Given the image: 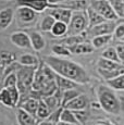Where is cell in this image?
I'll list each match as a JSON object with an SVG mask.
<instances>
[{
    "mask_svg": "<svg viewBox=\"0 0 124 125\" xmlns=\"http://www.w3.org/2000/svg\"><path fill=\"white\" fill-rule=\"evenodd\" d=\"M115 50L118 52V57L120 59V62L124 64V42H120L115 46Z\"/></svg>",
    "mask_w": 124,
    "mask_h": 125,
    "instance_id": "cell-40",
    "label": "cell"
},
{
    "mask_svg": "<svg viewBox=\"0 0 124 125\" xmlns=\"http://www.w3.org/2000/svg\"><path fill=\"white\" fill-rule=\"evenodd\" d=\"M37 125H58V124L53 123V122H50V121H48V120H44V121L38 122Z\"/></svg>",
    "mask_w": 124,
    "mask_h": 125,
    "instance_id": "cell-41",
    "label": "cell"
},
{
    "mask_svg": "<svg viewBox=\"0 0 124 125\" xmlns=\"http://www.w3.org/2000/svg\"><path fill=\"white\" fill-rule=\"evenodd\" d=\"M60 122H65V123H71V124H75V125H81L80 122L77 121L75 114L73 111L69 109H64L62 110L61 117H60Z\"/></svg>",
    "mask_w": 124,
    "mask_h": 125,
    "instance_id": "cell-29",
    "label": "cell"
},
{
    "mask_svg": "<svg viewBox=\"0 0 124 125\" xmlns=\"http://www.w3.org/2000/svg\"><path fill=\"white\" fill-rule=\"evenodd\" d=\"M0 103L7 108H14L16 107L13 101V98L11 96V93L9 91L8 88L2 87L0 89Z\"/></svg>",
    "mask_w": 124,
    "mask_h": 125,
    "instance_id": "cell-24",
    "label": "cell"
},
{
    "mask_svg": "<svg viewBox=\"0 0 124 125\" xmlns=\"http://www.w3.org/2000/svg\"><path fill=\"white\" fill-rule=\"evenodd\" d=\"M76 116V119H77V121L80 122V124H84L85 122L88 120V117H89V113L86 111V110H80V111H73Z\"/></svg>",
    "mask_w": 124,
    "mask_h": 125,
    "instance_id": "cell-38",
    "label": "cell"
},
{
    "mask_svg": "<svg viewBox=\"0 0 124 125\" xmlns=\"http://www.w3.org/2000/svg\"><path fill=\"white\" fill-rule=\"evenodd\" d=\"M51 112L48 109V107L46 105V103L41 100H39V105H38V110H37V115L36 117L40 121H44V120H47L50 116Z\"/></svg>",
    "mask_w": 124,
    "mask_h": 125,
    "instance_id": "cell-31",
    "label": "cell"
},
{
    "mask_svg": "<svg viewBox=\"0 0 124 125\" xmlns=\"http://www.w3.org/2000/svg\"><path fill=\"white\" fill-rule=\"evenodd\" d=\"M106 85L109 86V87L113 90L124 91V74L120 75L119 77L114 78V80L106 82Z\"/></svg>",
    "mask_w": 124,
    "mask_h": 125,
    "instance_id": "cell-30",
    "label": "cell"
},
{
    "mask_svg": "<svg viewBox=\"0 0 124 125\" xmlns=\"http://www.w3.org/2000/svg\"><path fill=\"white\" fill-rule=\"evenodd\" d=\"M42 61L49 66L57 75L74 82L77 85H85L90 82V76L81 64L69 59L56 56H45Z\"/></svg>",
    "mask_w": 124,
    "mask_h": 125,
    "instance_id": "cell-1",
    "label": "cell"
},
{
    "mask_svg": "<svg viewBox=\"0 0 124 125\" xmlns=\"http://www.w3.org/2000/svg\"><path fill=\"white\" fill-rule=\"evenodd\" d=\"M38 13L33 11L32 9L24 6H18L15 11V19L18 22L19 27L28 28L34 25L37 21Z\"/></svg>",
    "mask_w": 124,
    "mask_h": 125,
    "instance_id": "cell-5",
    "label": "cell"
},
{
    "mask_svg": "<svg viewBox=\"0 0 124 125\" xmlns=\"http://www.w3.org/2000/svg\"><path fill=\"white\" fill-rule=\"evenodd\" d=\"M66 36L82 35L88 30V19L86 12H73L72 19L69 23Z\"/></svg>",
    "mask_w": 124,
    "mask_h": 125,
    "instance_id": "cell-4",
    "label": "cell"
},
{
    "mask_svg": "<svg viewBox=\"0 0 124 125\" xmlns=\"http://www.w3.org/2000/svg\"><path fill=\"white\" fill-rule=\"evenodd\" d=\"M97 72L102 78L106 82L114 80V78L119 77L120 75L124 74V66L118 69V70H112V71H106V70H101V69H97Z\"/></svg>",
    "mask_w": 124,
    "mask_h": 125,
    "instance_id": "cell-23",
    "label": "cell"
},
{
    "mask_svg": "<svg viewBox=\"0 0 124 125\" xmlns=\"http://www.w3.org/2000/svg\"><path fill=\"white\" fill-rule=\"evenodd\" d=\"M72 14L73 12L71 10H68V9L64 8H59V7L49 10V15H51L57 22L65 23L68 25L70 23L71 19H72Z\"/></svg>",
    "mask_w": 124,
    "mask_h": 125,
    "instance_id": "cell-11",
    "label": "cell"
},
{
    "mask_svg": "<svg viewBox=\"0 0 124 125\" xmlns=\"http://www.w3.org/2000/svg\"><path fill=\"white\" fill-rule=\"evenodd\" d=\"M31 38V44H32V48L35 51H41L46 47V40H45L44 36L40 34L37 31H33V32L28 33Z\"/></svg>",
    "mask_w": 124,
    "mask_h": 125,
    "instance_id": "cell-14",
    "label": "cell"
},
{
    "mask_svg": "<svg viewBox=\"0 0 124 125\" xmlns=\"http://www.w3.org/2000/svg\"><path fill=\"white\" fill-rule=\"evenodd\" d=\"M16 120L19 125H37L38 123L36 117L27 113L22 108H19L16 110Z\"/></svg>",
    "mask_w": 124,
    "mask_h": 125,
    "instance_id": "cell-16",
    "label": "cell"
},
{
    "mask_svg": "<svg viewBox=\"0 0 124 125\" xmlns=\"http://www.w3.org/2000/svg\"><path fill=\"white\" fill-rule=\"evenodd\" d=\"M101 58L107 59V60H110V61H113V62L121 63L120 59H119V57H118V52H116V50H115V47H108V48H106V49L102 51Z\"/></svg>",
    "mask_w": 124,
    "mask_h": 125,
    "instance_id": "cell-33",
    "label": "cell"
},
{
    "mask_svg": "<svg viewBox=\"0 0 124 125\" xmlns=\"http://www.w3.org/2000/svg\"><path fill=\"white\" fill-rule=\"evenodd\" d=\"M15 86H18V76H16V72H12L3 80V87L9 88Z\"/></svg>",
    "mask_w": 124,
    "mask_h": 125,
    "instance_id": "cell-36",
    "label": "cell"
},
{
    "mask_svg": "<svg viewBox=\"0 0 124 125\" xmlns=\"http://www.w3.org/2000/svg\"><path fill=\"white\" fill-rule=\"evenodd\" d=\"M96 96L98 103L102 110L113 115L120 114L122 110L121 101L113 89L107 85H99L96 88Z\"/></svg>",
    "mask_w": 124,
    "mask_h": 125,
    "instance_id": "cell-2",
    "label": "cell"
},
{
    "mask_svg": "<svg viewBox=\"0 0 124 125\" xmlns=\"http://www.w3.org/2000/svg\"><path fill=\"white\" fill-rule=\"evenodd\" d=\"M36 68H26L22 66L16 71V76H18V89L21 94V101L24 102L28 98H31V94L33 91V83H34L35 73H36ZM19 104V105H20Z\"/></svg>",
    "mask_w": 124,
    "mask_h": 125,
    "instance_id": "cell-3",
    "label": "cell"
},
{
    "mask_svg": "<svg viewBox=\"0 0 124 125\" xmlns=\"http://www.w3.org/2000/svg\"><path fill=\"white\" fill-rule=\"evenodd\" d=\"M56 22L57 21L54 20L51 15L48 14V15H45L44 18H42V20L40 21L38 27H39V30L41 31V32H51L52 27H53Z\"/></svg>",
    "mask_w": 124,
    "mask_h": 125,
    "instance_id": "cell-28",
    "label": "cell"
},
{
    "mask_svg": "<svg viewBox=\"0 0 124 125\" xmlns=\"http://www.w3.org/2000/svg\"><path fill=\"white\" fill-rule=\"evenodd\" d=\"M62 110H63V108H59L58 110H56L54 112H52L51 114H50V116L48 117V121L50 122H53V123L58 124L59 122H60V117H61V113H62Z\"/></svg>",
    "mask_w": 124,
    "mask_h": 125,
    "instance_id": "cell-39",
    "label": "cell"
},
{
    "mask_svg": "<svg viewBox=\"0 0 124 125\" xmlns=\"http://www.w3.org/2000/svg\"><path fill=\"white\" fill-rule=\"evenodd\" d=\"M38 105H39V100L35 99V98H28L27 100H25L24 102L21 103V104L19 105V108H22V109L27 112V113L33 115L34 117H36Z\"/></svg>",
    "mask_w": 124,
    "mask_h": 125,
    "instance_id": "cell-18",
    "label": "cell"
},
{
    "mask_svg": "<svg viewBox=\"0 0 124 125\" xmlns=\"http://www.w3.org/2000/svg\"><path fill=\"white\" fill-rule=\"evenodd\" d=\"M68 24L62 23V22H56L51 30V35L53 37H59V38H63L65 37L66 34H68Z\"/></svg>",
    "mask_w": 124,
    "mask_h": 125,
    "instance_id": "cell-26",
    "label": "cell"
},
{
    "mask_svg": "<svg viewBox=\"0 0 124 125\" xmlns=\"http://www.w3.org/2000/svg\"><path fill=\"white\" fill-rule=\"evenodd\" d=\"M112 39H113V35L98 36V37H94L92 39V45L94 46L95 49H100V48L108 45Z\"/></svg>",
    "mask_w": 124,
    "mask_h": 125,
    "instance_id": "cell-27",
    "label": "cell"
},
{
    "mask_svg": "<svg viewBox=\"0 0 124 125\" xmlns=\"http://www.w3.org/2000/svg\"><path fill=\"white\" fill-rule=\"evenodd\" d=\"M85 35H87L86 33H84V34H82V35L65 36V37L61 38L60 40H58V42H54V44H59V45L65 46V47L70 48V47H73V46H75V45L85 42V39H86V36H85Z\"/></svg>",
    "mask_w": 124,
    "mask_h": 125,
    "instance_id": "cell-15",
    "label": "cell"
},
{
    "mask_svg": "<svg viewBox=\"0 0 124 125\" xmlns=\"http://www.w3.org/2000/svg\"><path fill=\"white\" fill-rule=\"evenodd\" d=\"M80 95H82V94H81L77 89H71V90L64 91V93L62 94V101H61L62 108H63L64 105L66 104V103H69L70 101L74 100L75 98H77Z\"/></svg>",
    "mask_w": 124,
    "mask_h": 125,
    "instance_id": "cell-34",
    "label": "cell"
},
{
    "mask_svg": "<svg viewBox=\"0 0 124 125\" xmlns=\"http://www.w3.org/2000/svg\"><path fill=\"white\" fill-rule=\"evenodd\" d=\"M86 14H87V19H88V30L95 27L97 25H100V24L107 22L99 13H97L92 7L89 6V8L86 10Z\"/></svg>",
    "mask_w": 124,
    "mask_h": 125,
    "instance_id": "cell-17",
    "label": "cell"
},
{
    "mask_svg": "<svg viewBox=\"0 0 124 125\" xmlns=\"http://www.w3.org/2000/svg\"><path fill=\"white\" fill-rule=\"evenodd\" d=\"M10 40L14 46L21 48V49H33L30 35L26 32H23V31L13 32L10 35Z\"/></svg>",
    "mask_w": 124,
    "mask_h": 125,
    "instance_id": "cell-8",
    "label": "cell"
},
{
    "mask_svg": "<svg viewBox=\"0 0 124 125\" xmlns=\"http://www.w3.org/2000/svg\"><path fill=\"white\" fill-rule=\"evenodd\" d=\"M18 62L21 64L22 66H26V68H36L39 65L40 61L39 59L34 56V54H22L18 58Z\"/></svg>",
    "mask_w": 124,
    "mask_h": 125,
    "instance_id": "cell-20",
    "label": "cell"
},
{
    "mask_svg": "<svg viewBox=\"0 0 124 125\" xmlns=\"http://www.w3.org/2000/svg\"><path fill=\"white\" fill-rule=\"evenodd\" d=\"M16 6H24L32 9L33 11L37 13H41L45 10L49 9V1L46 0H40V1H18Z\"/></svg>",
    "mask_w": 124,
    "mask_h": 125,
    "instance_id": "cell-13",
    "label": "cell"
},
{
    "mask_svg": "<svg viewBox=\"0 0 124 125\" xmlns=\"http://www.w3.org/2000/svg\"><path fill=\"white\" fill-rule=\"evenodd\" d=\"M116 22H111V21H107V22L97 25L95 27L87 30L86 34L90 35L93 38L98 37V36H106V35H113L114 31L116 27Z\"/></svg>",
    "mask_w": 124,
    "mask_h": 125,
    "instance_id": "cell-7",
    "label": "cell"
},
{
    "mask_svg": "<svg viewBox=\"0 0 124 125\" xmlns=\"http://www.w3.org/2000/svg\"><path fill=\"white\" fill-rule=\"evenodd\" d=\"M58 125H75V124H71V123H65V122H59Z\"/></svg>",
    "mask_w": 124,
    "mask_h": 125,
    "instance_id": "cell-42",
    "label": "cell"
},
{
    "mask_svg": "<svg viewBox=\"0 0 124 125\" xmlns=\"http://www.w3.org/2000/svg\"><path fill=\"white\" fill-rule=\"evenodd\" d=\"M89 104V100H88L87 96L82 94L74 100L70 101L64 105V109H69L71 111H80V110H86V108Z\"/></svg>",
    "mask_w": 124,
    "mask_h": 125,
    "instance_id": "cell-12",
    "label": "cell"
},
{
    "mask_svg": "<svg viewBox=\"0 0 124 125\" xmlns=\"http://www.w3.org/2000/svg\"><path fill=\"white\" fill-rule=\"evenodd\" d=\"M18 61V58L13 52L7 50H0V80H2L4 72L10 65Z\"/></svg>",
    "mask_w": 124,
    "mask_h": 125,
    "instance_id": "cell-10",
    "label": "cell"
},
{
    "mask_svg": "<svg viewBox=\"0 0 124 125\" xmlns=\"http://www.w3.org/2000/svg\"><path fill=\"white\" fill-rule=\"evenodd\" d=\"M42 101L46 103V105L48 107V109L50 110V112H51V113H52V112H54L56 110H58L59 108L62 107L61 99L59 97H57L56 95L42 98Z\"/></svg>",
    "mask_w": 124,
    "mask_h": 125,
    "instance_id": "cell-25",
    "label": "cell"
},
{
    "mask_svg": "<svg viewBox=\"0 0 124 125\" xmlns=\"http://www.w3.org/2000/svg\"><path fill=\"white\" fill-rule=\"evenodd\" d=\"M56 82H57V86H58V90L61 94H63L66 90L75 89V87L77 86V84L74 83V82L68 80V78H64L62 76H59V75L56 76Z\"/></svg>",
    "mask_w": 124,
    "mask_h": 125,
    "instance_id": "cell-21",
    "label": "cell"
},
{
    "mask_svg": "<svg viewBox=\"0 0 124 125\" xmlns=\"http://www.w3.org/2000/svg\"><path fill=\"white\" fill-rule=\"evenodd\" d=\"M89 6L97 13H99L106 21L115 22L119 19L116 16L113 8H112L110 1H108V0H94V1H89Z\"/></svg>",
    "mask_w": 124,
    "mask_h": 125,
    "instance_id": "cell-6",
    "label": "cell"
},
{
    "mask_svg": "<svg viewBox=\"0 0 124 125\" xmlns=\"http://www.w3.org/2000/svg\"><path fill=\"white\" fill-rule=\"evenodd\" d=\"M113 37L120 42H124V22L119 23L116 25L115 31L113 33Z\"/></svg>",
    "mask_w": 124,
    "mask_h": 125,
    "instance_id": "cell-37",
    "label": "cell"
},
{
    "mask_svg": "<svg viewBox=\"0 0 124 125\" xmlns=\"http://www.w3.org/2000/svg\"><path fill=\"white\" fill-rule=\"evenodd\" d=\"M0 125H6V123H4L3 120H0Z\"/></svg>",
    "mask_w": 124,
    "mask_h": 125,
    "instance_id": "cell-44",
    "label": "cell"
},
{
    "mask_svg": "<svg viewBox=\"0 0 124 125\" xmlns=\"http://www.w3.org/2000/svg\"><path fill=\"white\" fill-rule=\"evenodd\" d=\"M95 125H108L107 123H103V122H99V123H96Z\"/></svg>",
    "mask_w": 124,
    "mask_h": 125,
    "instance_id": "cell-43",
    "label": "cell"
},
{
    "mask_svg": "<svg viewBox=\"0 0 124 125\" xmlns=\"http://www.w3.org/2000/svg\"><path fill=\"white\" fill-rule=\"evenodd\" d=\"M16 9L13 7H4L0 10V31H4L12 24Z\"/></svg>",
    "mask_w": 124,
    "mask_h": 125,
    "instance_id": "cell-9",
    "label": "cell"
},
{
    "mask_svg": "<svg viewBox=\"0 0 124 125\" xmlns=\"http://www.w3.org/2000/svg\"><path fill=\"white\" fill-rule=\"evenodd\" d=\"M72 54H89L92 52H94L95 48L94 46L92 45V42H82V44L75 45L73 47L69 48Z\"/></svg>",
    "mask_w": 124,
    "mask_h": 125,
    "instance_id": "cell-19",
    "label": "cell"
},
{
    "mask_svg": "<svg viewBox=\"0 0 124 125\" xmlns=\"http://www.w3.org/2000/svg\"><path fill=\"white\" fill-rule=\"evenodd\" d=\"M51 50H52V52H53L54 56L59 57V58H61V57L66 58V57H70L71 54H72L71 53V51H70V49H69L68 47L62 46V45H59V44L52 45Z\"/></svg>",
    "mask_w": 124,
    "mask_h": 125,
    "instance_id": "cell-32",
    "label": "cell"
},
{
    "mask_svg": "<svg viewBox=\"0 0 124 125\" xmlns=\"http://www.w3.org/2000/svg\"><path fill=\"white\" fill-rule=\"evenodd\" d=\"M112 8L115 12L116 16L119 19L124 20V1L123 0H111L110 1Z\"/></svg>",
    "mask_w": 124,
    "mask_h": 125,
    "instance_id": "cell-35",
    "label": "cell"
},
{
    "mask_svg": "<svg viewBox=\"0 0 124 125\" xmlns=\"http://www.w3.org/2000/svg\"><path fill=\"white\" fill-rule=\"evenodd\" d=\"M122 66H124V64L110 61V60L103 59L101 57L97 60V69L106 70V71H112V70H118V69L122 68Z\"/></svg>",
    "mask_w": 124,
    "mask_h": 125,
    "instance_id": "cell-22",
    "label": "cell"
}]
</instances>
